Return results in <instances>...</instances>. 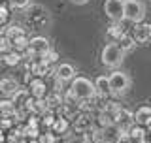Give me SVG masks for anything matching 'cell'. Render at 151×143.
<instances>
[{
    "mask_svg": "<svg viewBox=\"0 0 151 143\" xmlns=\"http://www.w3.org/2000/svg\"><path fill=\"white\" fill-rule=\"evenodd\" d=\"M51 45H49V40L44 36H34L28 40V51H30L32 55L36 56V59H40L42 55L45 53V51H49Z\"/></svg>",
    "mask_w": 151,
    "mask_h": 143,
    "instance_id": "9",
    "label": "cell"
},
{
    "mask_svg": "<svg viewBox=\"0 0 151 143\" xmlns=\"http://www.w3.org/2000/svg\"><path fill=\"white\" fill-rule=\"evenodd\" d=\"M123 59H125V55H123V51L117 47V44H108L102 49V55H100L102 64L106 66V68H113V70H115L117 66H121Z\"/></svg>",
    "mask_w": 151,
    "mask_h": 143,
    "instance_id": "4",
    "label": "cell"
},
{
    "mask_svg": "<svg viewBox=\"0 0 151 143\" xmlns=\"http://www.w3.org/2000/svg\"><path fill=\"white\" fill-rule=\"evenodd\" d=\"M68 130H70V121H66V119H63V117H57L55 122H53V126L49 128V132H51V134H55L57 137L64 136Z\"/></svg>",
    "mask_w": 151,
    "mask_h": 143,
    "instance_id": "18",
    "label": "cell"
},
{
    "mask_svg": "<svg viewBox=\"0 0 151 143\" xmlns=\"http://www.w3.org/2000/svg\"><path fill=\"white\" fill-rule=\"evenodd\" d=\"M9 4H12L13 8H19V9H25L30 6V0H9Z\"/></svg>",
    "mask_w": 151,
    "mask_h": 143,
    "instance_id": "29",
    "label": "cell"
},
{
    "mask_svg": "<svg viewBox=\"0 0 151 143\" xmlns=\"http://www.w3.org/2000/svg\"><path fill=\"white\" fill-rule=\"evenodd\" d=\"M136 143H149V139H140V141H136Z\"/></svg>",
    "mask_w": 151,
    "mask_h": 143,
    "instance_id": "33",
    "label": "cell"
},
{
    "mask_svg": "<svg viewBox=\"0 0 151 143\" xmlns=\"http://www.w3.org/2000/svg\"><path fill=\"white\" fill-rule=\"evenodd\" d=\"M106 34H108V38H110L113 44H117V41L121 40V36L127 34V28H123V21L121 23H111V25L108 26Z\"/></svg>",
    "mask_w": 151,
    "mask_h": 143,
    "instance_id": "16",
    "label": "cell"
},
{
    "mask_svg": "<svg viewBox=\"0 0 151 143\" xmlns=\"http://www.w3.org/2000/svg\"><path fill=\"white\" fill-rule=\"evenodd\" d=\"M27 23L30 28H45L49 25V11L44 6H32L27 13Z\"/></svg>",
    "mask_w": 151,
    "mask_h": 143,
    "instance_id": "5",
    "label": "cell"
},
{
    "mask_svg": "<svg viewBox=\"0 0 151 143\" xmlns=\"http://www.w3.org/2000/svg\"><path fill=\"white\" fill-rule=\"evenodd\" d=\"M9 51H12V41H9L4 34H0V55L4 56V55H8Z\"/></svg>",
    "mask_w": 151,
    "mask_h": 143,
    "instance_id": "27",
    "label": "cell"
},
{
    "mask_svg": "<svg viewBox=\"0 0 151 143\" xmlns=\"http://www.w3.org/2000/svg\"><path fill=\"white\" fill-rule=\"evenodd\" d=\"M17 90H19V83L15 77H2L0 79V92L6 98H12Z\"/></svg>",
    "mask_w": 151,
    "mask_h": 143,
    "instance_id": "12",
    "label": "cell"
},
{
    "mask_svg": "<svg viewBox=\"0 0 151 143\" xmlns=\"http://www.w3.org/2000/svg\"><path fill=\"white\" fill-rule=\"evenodd\" d=\"M45 104H47V107H49V111H57L60 106L64 104V96H63V92H47V96H45Z\"/></svg>",
    "mask_w": 151,
    "mask_h": 143,
    "instance_id": "17",
    "label": "cell"
},
{
    "mask_svg": "<svg viewBox=\"0 0 151 143\" xmlns=\"http://www.w3.org/2000/svg\"><path fill=\"white\" fill-rule=\"evenodd\" d=\"M104 11L110 17L111 23H121L125 21V8H123V0H106L104 2Z\"/></svg>",
    "mask_w": 151,
    "mask_h": 143,
    "instance_id": "6",
    "label": "cell"
},
{
    "mask_svg": "<svg viewBox=\"0 0 151 143\" xmlns=\"http://www.w3.org/2000/svg\"><path fill=\"white\" fill-rule=\"evenodd\" d=\"M8 21H9V9L8 6L0 4V30H4L8 26Z\"/></svg>",
    "mask_w": 151,
    "mask_h": 143,
    "instance_id": "26",
    "label": "cell"
},
{
    "mask_svg": "<svg viewBox=\"0 0 151 143\" xmlns=\"http://www.w3.org/2000/svg\"><path fill=\"white\" fill-rule=\"evenodd\" d=\"M72 2H74V4H87L89 0H72Z\"/></svg>",
    "mask_w": 151,
    "mask_h": 143,
    "instance_id": "32",
    "label": "cell"
},
{
    "mask_svg": "<svg viewBox=\"0 0 151 143\" xmlns=\"http://www.w3.org/2000/svg\"><path fill=\"white\" fill-rule=\"evenodd\" d=\"M117 47L123 51V55L132 53V51L136 49V41H134V38L130 36V32H127L125 36H121V40L117 41Z\"/></svg>",
    "mask_w": 151,
    "mask_h": 143,
    "instance_id": "19",
    "label": "cell"
},
{
    "mask_svg": "<svg viewBox=\"0 0 151 143\" xmlns=\"http://www.w3.org/2000/svg\"><path fill=\"white\" fill-rule=\"evenodd\" d=\"M12 49L13 51H17V53H25V51L28 49V38H27V34L25 36H19V38H15V40L12 41Z\"/></svg>",
    "mask_w": 151,
    "mask_h": 143,
    "instance_id": "22",
    "label": "cell"
},
{
    "mask_svg": "<svg viewBox=\"0 0 151 143\" xmlns=\"http://www.w3.org/2000/svg\"><path fill=\"white\" fill-rule=\"evenodd\" d=\"M0 60H2V55H0Z\"/></svg>",
    "mask_w": 151,
    "mask_h": 143,
    "instance_id": "34",
    "label": "cell"
},
{
    "mask_svg": "<svg viewBox=\"0 0 151 143\" xmlns=\"http://www.w3.org/2000/svg\"><path fill=\"white\" fill-rule=\"evenodd\" d=\"M0 143H6V132L0 130Z\"/></svg>",
    "mask_w": 151,
    "mask_h": 143,
    "instance_id": "30",
    "label": "cell"
},
{
    "mask_svg": "<svg viewBox=\"0 0 151 143\" xmlns=\"http://www.w3.org/2000/svg\"><path fill=\"white\" fill-rule=\"evenodd\" d=\"M130 36L134 38L136 45L138 44H149L151 41V23L144 21V23H138V25H134V28H132Z\"/></svg>",
    "mask_w": 151,
    "mask_h": 143,
    "instance_id": "7",
    "label": "cell"
},
{
    "mask_svg": "<svg viewBox=\"0 0 151 143\" xmlns=\"http://www.w3.org/2000/svg\"><path fill=\"white\" fill-rule=\"evenodd\" d=\"M55 77L59 81H63V83H72L74 77H76V68L72 64L64 62V64H59L55 70Z\"/></svg>",
    "mask_w": 151,
    "mask_h": 143,
    "instance_id": "10",
    "label": "cell"
},
{
    "mask_svg": "<svg viewBox=\"0 0 151 143\" xmlns=\"http://www.w3.org/2000/svg\"><path fill=\"white\" fill-rule=\"evenodd\" d=\"M28 109H30V115H45L47 111H49V107H47L45 104V98H30V104H28Z\"/></svg>",
    "mask_w": 151,
    "mask_h": 143,
    "instance_id": "14",
    "label": "cell"
},
{
    "mask_svg": "<svg viewBox=\"0 0 151 143\" xmlns=\"http://www.w3.org/2000/svg\"><path fill=\"white\" fill-rule=\"evenodd\" d=\"M2 34L6 36L9 41H13V40H15V38H19V36H25V28L19 26V25H8L6 28H4Z\"/></svg>",
    "mask_w": 151,
    "mask_h": 143,
    "instance_id": "20",
    "label": "cell"
},
{
    "mask_svg": "<svg viewBox=\"0 0 151 143\" xmlns=\"http://www.w3.org/2000/svg\"><path fill=\"white\" fill-rule=\"evenodd\" d=\"M94 94L96 92H94L93 81H89L87 77H78V75H76L74 81L70 83V89L66 90L64 100H72V102L81 104V102H85V100L93 98Z\"/></svg>",
    "mask_w": 151,
    "mask_h": 143,
    "instance_id": "1",
    "label": "cell"
},
{
    "mask_svg": "<svg viewBox=\"0 0 151 143\" xmlns=\"http://www.w3.org/2000/svg\"><path fill=\"white\" fill-rule=\"evenodd\" d=\"M93 122H94L93 115H89V113H79L72 121V130L76 134H87L89 130H93Z\"/></svg>",
    "mask_w": 151,
    "mask_h": 143,
    "instance_id": "8",
    "label": "cell"
},
{
    "mask_svg": "<svg viewBox=\"0 0 151 143\" xmlns=\"http://www.w3.org/2000/svg\"><path fill=\"white\" fill-rule=\"evenodd\" d=\"M0 117H15V106L9 98L0 102Z\"/></svg>",
    "mask_w": 151,
    "mask_h": 143,
    "instance_id": "21",
    "label": "cell"
},
{
    "mask_svg": "<svg viewBox=\"0 0 151 143\" xmlns=\"http://www.w3.org/2000/svg\"><path fill=\"white\" fill-rule=\"evenodd\" d=\"M129 137L130 141H140V139H145V128L144 126H138V124H132L130 130H129Z\"/></svg>",
    "mask_w": 151,
    "mask_h": 143,
    "instance_id": "25",
    "label": "cell"
},
{
    "mask_svg": "<svg viewBox=\"0 0 151 143\" xmlns=\"http://www.w3.org/2000/svg\"><path fill=\"white\" fill-rule=\"evenodd\" d=\"M23 60V56H21V53H17V51H9L8 55H4L2 56V62L6 64V66H17L19 62Z\"/></svg>",
    "mask_w": 151,
    "mask_h": 143,
    "instance_id": "24",
    "label": "cell"
},
{
    "mask_svg": "<svg viewBox=\"0 0 151 143\" xmlns=\"http://www.w3.org/2000/svg\"><path fill=\"white\" fill-rule=\"evenodd\" d=\"M55 119H57L55 111H47L45 115H42V121H40V124H44L45 128H51V126H53V122H55Z\"/></svg>",
    "mask_w": 151,
    "mask_h": 143,
    "instance_id": "28",
    "label": "cell"
},
{
    "mask_svg": "<svg viewBox=\"0 0 151 143\" xmlns=\"http://www.w3.org/2000/svg\"><path fill=\"white\" fill-rule=\"evenodd\" d=\"M145 132H149V134H151V119H149L147 124H145Z\"/></svg>",
    "mask_w": 151,
    "mask_h": 143,
    "instance_id": "31",
    "label": "cell"
},
{
    "mask_svg": "<svg viewBox=\"0 0 151 143\" xmlns=\"http://www.w3.org/2000/svg\"><path fill=\"white\" fill-rule=\"evenodd\" d=\"M108 81H110V90L113 96H123L130 87V77L121 70H113L108 75Z\"/></svg>",
    "mask_w": 151,
    "mask_h": 143,
    "instance_id": "3",
    "label": "cell"
},
{
    "mask_svg": "<svg viewBox=\"0 0 151 143\" xmlns=\"http://www.w3.org/2000/svg\"><path fill=\"white\" fill-rule=\"evenodd\" d=\"M123 8H125V19L134 25L145 21V6L140 0H123Z\"/></svg>",
    "mask_w": 151,
    "mask_h": 143,
    "instance_id": "2",
    "label": "cell"
},
{
    "mask_svg": "<svg viewBox=\"0 0 151 143\" xmlns=\"http://www.w3.org/2000/svg\"><path fill=\"white\" fill-rule=\"evenodd\" d=\"M149 143H151V139H149Z\"/></svg>",
    "mask_w": 151,
    "mask_h": 143,
    "instance_id": "36",
    "label": "cell"
},
{
    "mask_svg": "<svg viewBox=\"0 0 151 143\" xmlns=\"http://www.w3.org/2000/svg\"><path fill=\"white\" fill-rule=\"evenodd\" d=\"M40 60H42L45 66L53 68V66L57 64V60H59V53H57V51H53V49H49V51H45V53L40 56Z\"/></svg>",
    "mask_w": 151,
    "mask_h": 143,
    "instance_id": "23",
    "label": "cell"
},
{
    "mask_svg": "<svg viewBox=\"0 0 151 143\" xmlns=\"http://www.w3.org/2000/svg\"><path fill=\"white\" fill-rule=\"evenodd\" d=\"M149 106H151V102H149Z\"/></svg>",
    "mask_w": 151,
    "mask_h": 143,
    "instance_id": "35",
    "label": "cell"
},
{
    "mask_svg": "<svg viewBox=\"0 0 151 143\" xmlns=\"http://www.w3.org/2000/svg\"><path fill=\"white\" fill-rule=\"evenodd\" d=\"M28 92H30L32 98H45L47 96V83H45V79L32 77V81L28 83Z\"/></svg>",
    "mask_w": 151,
    "mask_h": 143,
    "instance_id": "11",
    "label": "cell"
},
{
    "mask_svg": "<svg viewBox=\"0 0 151 143\" xmlns=\"http://www.w3.org/2000/svg\"><path fill=\"white\" fill-rule=\"evenodd\" d=\"M149 119H151V106H140L134 111V124L145 128V124L149 122Z\"/></svg>",
    "mask_w": 151,
    "mask_h": 143,
    "instance_id": "15",
    "label": "cell"
},
{
    "mask_svg": "<svg viewBox=\"0 0 151 143\" xmlns=\"http://www.w3.org/2000/svg\"><path fill=\"white\" fill-rule=\"evenodd\" d=\"M94 92H96V96L100 98H106L111 94L110 90V81H108V75H98L96 79H94Z\"/></svg>",
    "mask_w": 151,
    "mask_h": 143,
    "instance_id": "13",
    "label": "cell"
}]
</instances>
